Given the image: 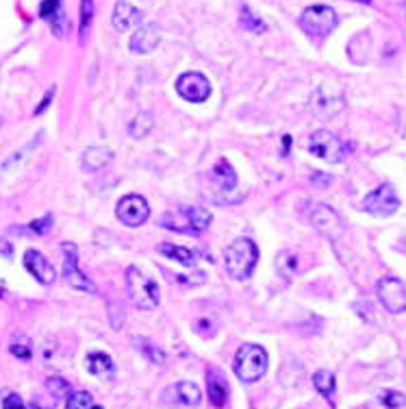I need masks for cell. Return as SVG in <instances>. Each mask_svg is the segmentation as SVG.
I'll return each mask as SVG.
<instances>
[{"mask_svg": "<svg viewBox=\"0 0 406 409\" xmlns=\"http://www.w3.org/2000/svg\"><path fill=\"white\" fill-rule=\"evenodd\" d=\"M309 223L313 225V229H317L324 237H328L331 242H337L343 235L341 218L328 205H315L309 213Z\"/></svg>", "mask_w": 406, "mask_h": 409, "instance_id": "cell-9", "label": "cell"}, {"mask_svg": "<svg viewBox=\"0 0 406 409\" xmlns=\"http://www.w3.org/2000/svg\"><path fill=\"white\" fill-rule=\"evenodd\" d=\"M94 0H80V40H85L94 20Z\"/></svg>", "mask_w": 406, "mask_h": 409, "instance_id": "cell-26", "label": "cell"}, {"mask_svg": "<svg viewBox=\"0 0 406 409\" xmlns=\"http://www.w3.org/2000/svg\"><path fill=\"white\" fill-rule=\"evenodd\" d=\"M3 409H26V405H24V401L18 396V394H5V398H3Z\"/></svg>", "mask_w": 406, "mask_h": 409, "instance_id": "cell-35", "label": "cell"}, {"mask_svg": "<svg viewBox=\"0 0 406 409\" xmlns=\"http://www.w3.org/2000/svg\"><path fill=\"white\" fill-rule=\"evenodd\" d=\"M213 215L207 207H180L172 209L161 215L159 225L178 231V233H189V235H200L202 231L209 229Z\"/></svg>", "mask_w": 406, "mask_h": 409, "instance_id": "cell-1", "label": "cell"}, {"mask_svg": "<svg viewBox=\"0 0 406 409\" xmlns=\"http://www.w3.org/2000/svg\"><path fill=\"white\" fill-rule=\"evenodd\" d=\"M87 370L94 377H102V379H111L116 374V366L113 360L106 355V352H90L87 360H85Z\"/></svg>", "mask_w": 406, "mask_h": 409, "instance_id": "cell-20", "label": "cell"}, {"mask_svg": "<svg viewBox=\"0 0 406 409\" xmlns=\"http://www.w3.org/2000/svg\"><path fill=\"white\" fill-rule=\"evenodd\" d=\"M111 161H113V150L106 148V146H90L83 153V168L90 170V172L106 168Z\"/></svg>", "mask_w": 406, "mask_h": 409, "instance_id": "cell-19", "label": "cell"}, {"mask_svg": "<svg viewBox=\"0 0 406 409\" xmlns=\"http://www.w3.org/2000/svg\"><path fill=\"white\" fill-rule=\"evenodd\" d=\"M26 409H39L37 405H29V407H26Z\"/></svg>", "mask_w": 406, "mask_h": 409, "instance_id": "cell-39", "label": "cell"}, {"mask_svg": "<svg viewBox=\"0 0 406 409\" xmlns=\"http://www.w3.org/2000/svg\"><path fill=\"white\" fill-rule=\"evenodd\" d=\"M378 298L389 314L406 312V283L395 277H383L378 281Z\"/></svg>", "mask_w": 406, "mask_h": 409, "instance_id": "cell-10", "label": "cell"}, {"mask_svg": "<svg viewBox=\"0 0 406 409\" xmlns=\"http://www.w3.org/2000/svg\"><path fill=\"white\" fill-rule=\"evenodd\" d=\"M213 177L220 181L222 189H233V187L237 185V174H235V170L230 168L228 161H220L218 166L213 168Z\"/></svg>", "mask_w": 406, "mask_h": 409, "instance_id": "cell-24", "label": "cell"}, {"mask_svg": "<svg viewBox=\"0 0 406 409\" xmlns=\"http://www.w3.org/2000/svg\"><path fill=\"white\" fill-rule=\"evenodd\" d=\"M9 350H11V355H16L18 360H24V362H29V360L33 357L31 340H29V338H22V336H18V338L13 340V344L9 346Z\"/></svg>", "mask_w": 406, "mask_h": 409, "instance_id": "cell-27", "label": "cell"}, {"mask_svg": "<svg viewBox=\"0 0 406 409\" xmlns=\"http://www.w3.org/2000/svg\"><path fill=\"white\" fill-rule=\"evenodd\" d=\"M295 257L293 255H289V253H281L278 257H276V270L281 272V275L285 277V279H289L293 272H295Z\"/></svg>", "mask_w": 406, "mask_h": 409, "instance_id": "cell-31", "label": "cell"}, {"mask_svg": "<svg viewBox=\"0 0 406 409\" xmlns=\"http://www.w3.org/2000/svg\"><path fill=\"white\" fill-rule=\"evenodd\" d=\"M343 94L333 88V85H324L319 88L313 98H311V109H313V114L319 116V118H333L337 116L341 109H343Z\"/></svg>", "mask_w": 406, "mask_h": 409, "instance_id": "cell-13", "label": "cell"}, {"mask_svg": "<svg viewBox=\"0 0 406 409\" xmlns=\"http://www.w3.org/2000/svg\"><path fill=\"white\" fill-rule=\"evenodd\" d=\"M24 266H26V270L31 272V275L39 281V283H44V285H50L52 281L57 279V272H55V268H52V263L39 253V251H26L24 253Z\"/></svg>", "mask_w": 406, "mask_h": 409, "instance_id": "cell-15", "label": "cell"}, {"mask_svg": "<svg viewBox=\"0 0 406 409\" xmlns=\"http://www.w3.org/2000/svg\"><path fill=\"white\" fill-rule=\"evenodd\" d=\"M152 126H154L152 116H148V114H140L137 118H133V122L128 124V133H130V138H137V140H142V138H146V135H150Z\"/></svg>", "mask_w": 406, "mask_h": 409, "instance_id": "cell-23", "label": "cell"}, {"mask_svg": "<svg viewBox=\"0 0 406 409\" xmlns=\"http://www.w3.org/2000/svg\"><path fill=\"white\" fill-rule=\"evenodd\" d=\"M202 398V392L192 381H178V384L164 390V403L170 407H196Z\"/></svg>", "mask_w": 406, "mask_h": 409, "instance_id": "cell-14", "label": "cell"}, {"mask_svg": "<svg viewBox=\"0 0 406 409\" xmlns=\"http://www.w3.org/2000/svg\"><path fill=\"white\" fill-rule=\"evenodd\" d=\"M381 403L387 407V409H400L406 405V396L400 394V392H383L381 394Z\"/></svg>", "mask_w": 406, "mask_h": 409, "instance_id": "cell-33", "label": "cell"}, {"mask_svg": "<svg viewBox=\"0 0 406 409\" xmlns=\"http://www.w3.org/2000/svg\"><path fill=\"white\" fill-rule=\"evenodd\" d=\"M309 150L328 163H339L345 159V144L331 131H315L309 138Z\"/></svg>", "mask_w": 406, "mask_h": 409, "instance_id": "cell-6", "label": "cell"}, {"mask_svg": "<svg viewBox=\"0 0 406 409\" xmlns=\"http://www.w3.org/2000/svg\"><path fill=\"white\" fill-rule=\"evenodd\" d=\"M226 270L228 275L237 281H246L254 272V266L259 261V249L257 244L248 237H239L235 239L224 253Z\"/></svg>", "mask_w": 406, "mask_h": 409, "instance_id": "cell-2", "label": "cell"}, {"mask_svg": "<svg viewBox=\"0 0 406 409\" xmlns=\"http://www.w3.org/2000/svg\"><path fill=\"white\" fill-rule=\"evenodd\" d=\"M267 350L259 344H241L237 355H235V364L233 370L237 374V379H241L243 384H254V381L263 379V374L267 372Z\"/></svg>", "mask_w": 406, "mask_h": 409, "instance_id": "cell-3", "label": "cell"}, {"mask_svg": "<svg viewBox=\"0 0 406 409\" xmlns=\"http://www.w3.org/2000/svg\"><path fill=\"white\" fill-rule=\"evenodd\" d=\"M176 92L180 98H185L189 102H204L211 96V83L200 72H187V74L178 76Z\"/></svg>", "mask_w": 406, "mask_h": 409, "instance_id": "cell-12", "label": "cell"}, {"mask_svg": "<svg viewBox=\"0 0 406 409\" xmlns=\"http://www.w3.org/2000/svg\"><path fill=\"white\" fill-rule=\"evenodd\" d=\"M140 20H142V13L137 9L128 5L126 0H118L116 9H113V18H111V22L118 31H128L130 26H135Z\"/></svg>", "mask_w": 406, "mask_h": 409, "instance_id": "cell-18", "label": "cell"}, {"mask_svg": "<svg viewBox=\"0 0 406 409\" xmlns=\"http://www.w3.org/2000/svg\"><path fill=\"white\" fill-rule=\"evenodd\" d=\"M357 3H365V5H369V3H371V0H357Z\"/></svg>", "mask_w": 406, "mask_h": 409, "instance_id": "cell-38", "label": "cell"}, {"mask_svg": "<svg viewBox=\"0 0 406 409\" xmlns=\"http://www.w3.org/2000/svg\"><path fill=\"white\" fill-rule=\"evenodd\" d=\"M207 392H209V401L213 407H218L222 409L228 401V384H226V379L222 372L218 370H209L207 372Z\"/></svg>", "mask_w": 406, "mask_h": 409, "instance_id": "cell-17", "label": "cell"}, {"mask_svg": "<svg viewBox=\"0 0 406 409\" xmlns=\"http://www.w3.org/2000/svg\"><path fill=\"white\" fill-rule=\"evenodd\" d=\"M239 20H241V26L246 31H257V33H263L265 31V24L259 20V16H254L248 7H241V16H239Z\"/></svg>", "mask_w": 406, "mask_h": 409, "instance_id": "cell-28", "label": "cell"}, {"mask_svg": "<svg viewBox=\"0 0 406 409\" xmlns=\"http://www.w3.org/2000/svg\"><path fill=\"white\" fill-rule=\"evenodd\" d=\"M0 255H3V257H11L13 255V247L7 239H0Z\"/></svg>", "mask_w": 406, "mask_h": 409, "instance_id": "cell-37", "label": "cell"}, {"mask_svg": "<svg viewBox=\"0 0 406 409\" xmlns=\"http://www.w3.org/2000/svg\"><path fill=\"white\" fill-rule=\"evenodd\" d=\"M59 13H63V9H61V0H44L42 3V7H39V16L44 18V20H52V18H57Z\"/></svg>", "mask_w": 406, "mask_h": 409, "instance_id": "cell-32", "label": "cell"}, {"mask_svg": "<svg viewBox=\"0 0 406 409\" xmlns=\"http://www.w3.org/2000/svg\"><path fill=\"white\" fill-rule=\"evenodd\" d=\"M159 42H161V31L156 24L142 26V29H137L130 37V50L146 54V52H152L159 46Z\"/></svg>", "mask_w": 406, "mask_h": 409, "instance_id": "cell-16", "label": "cell"}, {"mask_svg": "<svg viewBox=\"0 0 406 409\" xmlns=\"http://www.w3.org/2000/svg\"><path fill=\"white\" fill-rule=\"evenodd\" d=\"M52 96H55V88H50V90H48V94L44 96V100H42V102H39V107L35 109V116H42V114L46 112V109L50 107V102H52Z\"/></svg>", "mask_w": 406, "mask_h": 409, "instance_id": "cell-36", "label": "cell"}, {"mask_svg": "<svg viewBox=\"0 0 406 409\" xmlns=\"http://www.w3.org/2000/svg\"><path fill=\"white\" fill-rule=\"evenodd\" d=\"M46 388L48 392L55 396V398H63V396H70V384L61 377H50L46 381Z\"/></svg>", "mask_w": 406, "mask_h": 409, "instance_id": "cell-30", "label": "cell"}, {"mask_svg": "<svg viewBox=\"0 0 406 409\" xmlns=\"http://www.w3.org/2000/svg\"><path fill=\"white\" fill-rule=\"evenodd\" d=\"M156 249H159V253H164L166 257L178 261L185 268H194L196 266V255L189 249H185V247H176V244H159Z\"/></svg>", "mask_w": 406, "mask_h": 409, "instance_id": "cell-21", "label": "cell"}, {"mask_svg": "<svg viewBox=\"0 0 406 409\" xmlns=\"http://www.w3.org/2000/svg\"><path fill=\"white\" fill-rule=\"evenodd\" d=\"M313 386H315V390H317L319 394H324V396L331 401V405H335L333 396H335V388H337V379H335L333 372H328V370H317L315 377H313Z\"/></svg>", "mask_w": 406, "mask_h": 409, "instance_id": "cell-22", "label": "cell"}, {"mask_svg": "<svg viewBox=\"0 0 406 409\" xmlns=\"http://www.w3.org/2000/svg\"><path fill=\"white\" fill-rule=\"evenodd\" d=\"M63 253H66V263H63V279L80 292H87V294H96V283L85 275L83 270L78 268V249L76 244L72 242H63Z\"/></svg>", "mask_w": 406, "mask_h": 409, "instance_id": "cell-7", "label": "cell"}, {"mask_svg": "<svg viewBox=\"0 0 406 409\" xmlns=\"http://www.w3.org/2000/svg\"><path fill=\"white\" fill-rule=\"evenodd\" d=\"M126 285H128V296L135 307H140L144 312L154 309L159 305V285L154 279L146 277L140 268H128L126 270Z\"/></svg>", "mask_w": 406, "mask_h": 409, "instance_id": "cell-4", "label": "cell"}, {"mask_svg": "<svg viewBox=\"0 0 406 409\" xmlns=\"http://www.w3.org/2000/svg\"><path fill=\"white\" fill-rule=\"evenodd\" d=\"M339 18L335 13V9H331L328 5H313L307 7L300 16V26L311 35V37H326L331 35V31L337 26Z\"/></svg>", "mask_w": 406, "mask_h": 409, "instance_id": "cell-5", "label": "cell"}, {"mask_svg": "<svg viewBox=\"0 0 406 409\" xmlns=\"http://www.w3.org/2000/svg\"><path fill=\"white\" fill-rule=\"evenodd\" d=\"M0 298H3V290H0Z\"/></svg>", "mask_w": 406, "mask_h": 409, "instance_id": "cell-40", "label": "cell"}, {"mask_svg": "<svg viewBox=\"0 0 406 409\" xmlns=\"http://www.w3.org/2000/svg\"><path fill=\"white\" fill-rule=\"evenodd\" d=\"M92 409H102V407H92Z\"/></svg>", "mask_w": 406, "mask_h": 409, "instance_id": "cell-41", "label": "cell"}, {"mask_svg": "<svg viewBox=\"0 0 406 409\" xmlns=\"http://www.w3.org/2000/svg\"><path fill=\"white\" fill-rule=\"evenodd\" d=\"M135 342H137V348L144 352V355L152 362V364H156V366H161V364H164L166 362V352L164 350H161L159 346H154L152 342H148V340H144V338H137V340H135Z\"/></svg>", "mask_w": 406, "mask_h": 409, "instance_id": "cell-25", "label": "cell"}, {"mask_svg": "<svg viewBox=\"0 0 406 409\" xmlns=\"http://www.w3.org/2000/svg\"><path fill=\"white\" fill-rule=\"evenodd\" d=\"M398 207H400V198H398L395 189L391 185L376 187L374 192H369L363 201L365 211H369L371 215H381V218H387V215L395 213Z\"/></svg>", "mask_w": 406, "mask_h": 409, "instance_id": "cell-11", "label": "cell"}, {"mask_svg": "<svg viewBox=\"0 0 406 409\" xmlns=\"http://www.w3.org/2000/svg\"><path fill=\"white\" fill-rule=\"evenodd\" d=\"M50 229H52V215H46V218H42V220H33L29 227V231L35 235H46Z\"/></svg>", "mask_w": 406, "mask_h": 409, "instance_id": "cell-34", "label": "cell"}, {"mask_svg": "<svg viewBox=\"0 0 406 409\" xmlns=\"http://www.w3.org/2000/svg\"><path fill=\"white\" fill-rule=\"evenodd\" d=\"M94 401L90 392H74L66 401V409H92Z\"/></svg>", "mask_w": 406, "mask_h": 409, "instance_id": "cell-29", "label": "cell"}, {"mask_svg": "<svg viewBox=\"0 0 406 409\" xmlns=\"http://www.w3.org/2000/svg\"><path fill=\"white\" fill-rule=\"evenodd\" d=\"M116 213L120 218V223L126 227H142L150 218V205L144 196L140 194H128L120 198Z\"/></svg>", "mask_w": 406, "mask_h": 409, "instance_id": "cell-8", "label": "cell"}]
</instances>
